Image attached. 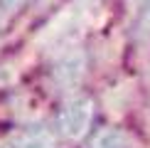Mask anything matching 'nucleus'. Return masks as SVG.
I'll use <instances>...</instances> for the list:
<instances>
[{
    "label": "nucleus",
    "mask_w": 150,
    "mask_h": 148,
    "mask_svg": "<svg viewBox=\"0 0 150 148\" xmlns=\"http://www.w3.org/2000/svg\"><path fill=\"white\" fill-rule=\"evenodd\" d=\"M86 148H133V146H130V138L121 128H103L89 141Z\"/></svg>",
    "instance_id": "7ed1b4c3"
},
{
    "label": "nucleus",
    "mask_w": 150,
    "mask_h": 148,
    "mask_svg": "<svg viewBox=\"0 0 150 148\" xmlns=\"http://www.w3.org/2000/svg\"><path fill=\"white\" fill-rule=\"evenodd\" d=\"M93 116V101L89 96H74L69 101L62 104L59 114H57V133L62 138H81L86 133Z\"/></svg>",
    "instance_id": "f257e3e1"
},
{
    "label": "nucleus",
    "mask_w": 150,
    "mask_h": 148,
    "mask_svg": "<svg viewBox=\"0 0 150 148\" xmlns=\"http://www.w3.org/2000/svg\"><path fill=\"white\" fill-rule=\"evenodd\" d=\"M10 148H54V138L45 128H27L12 141Z\"/></svg>",
    "instance_id": "f03ea898"
}]
</instances>
